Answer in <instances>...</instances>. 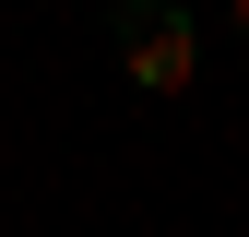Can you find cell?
I'll return each mask as SVG.
<instances>
[{
    "instance_id": "obj_1",
    "label": "cell",
    "mask_w": 249,
    "mask_h": 237,
    "mask_svg": "<svg viewBox=\"0 0 249 237\" xmlns=\"http://www.w3.org/2000/svg\"><path fill=\"white\" fill-rule=\"evenodd\" d=\"M190 24H178V0H119V71L142 83V95H190Z\"/></svg>"
}]
</instances>
